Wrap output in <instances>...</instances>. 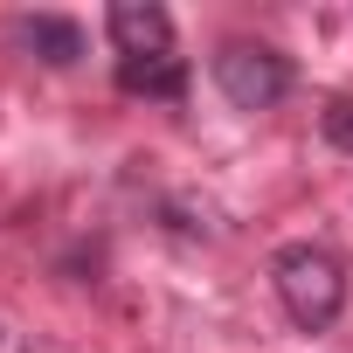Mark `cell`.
Returning <instances> with one entry per match:
<instances>
[{"mask_svg": "<svg viewBox=\"0 0 353 353\" xmlns=\"http://www.w3.org/2000/svg\"><path fill=\"white\" fill-rule=\"evenodd\" d=\"M270 284H277V305H284V319L298 332H325L346 312V270L319 243H284L270 256Z\"/></svg>", "mask_w": 353, "mask_h": 353, "instance_id": "6da1fadb", "label": "cell"}, {"mask_svg": "<svg viewBox=\"0 0 353 353\" xmlns=\"http://www.w3.org/2000/svg\"><path fill=\"white\" fill-rule=\"evenodd\" d=\"M215 90H222L236 111H270V104H284V90H291V56L270 49V42L236 35V42L215 49Z\"/></svg>", "mask_w": 353, "mask_h": 353, "instance_id": "7a4b0ae2", "label": "cell"}, {"mask_svg": "<svg viewBox=\"0 0 353 353\" xmlns=\"http://www.w3.org/2000/svg\"><path fill=\"white\" fill-rule=\"evenodd\" d=\"M118 56H173V14L159 8V0H111V14H104Z\"/></svg>", "mask_w": 353, "mask_h": 353, "instance_id": "3957f363", "label": "cell"}, {"mask_svg": "<svg viewBox=\"0 0 353 353\" xmlns=\"http://www.w3.org/2000/svg\"><path fill=\"white\" fill-rule=\"evenodd\" d=\"M14 42H21L28 56H42L49 70H70V63L83 56V28H77L70 14H14Z\"/></svg>", "mask_w": 353, "mask_h": 353, "instance_id": "277c9868", "label": "cell"}, {"mask_svg": "<svg viewBox=\"0 0 353 353\" xmlns=\"http://www.w3.org/2000/svg\"><path fill=\"white\" fill-rule=\"evenodd\" d=\"M118 90H132V97H181L188 90V63L181 56H132V63H118Z\"/></svg>", "mask_w": 353, "mask_h": 353, "instance_id": "5b68a950", "label": "cell"}, {"mask_svg": "<svg viewBox=\"0 0 353 353\" xmlns=\"http://www.w3.org/2000/svg\"><path fill=\"white\" fill-rule=\"evenodd\" d=\"M319 132H325V145L353 152V97H332V104L319 111Z\"/></svg>", "mask_w": 353, "mask_h": 353, "instance_id": "8992f818", "label": "cell"}]
</instances>
